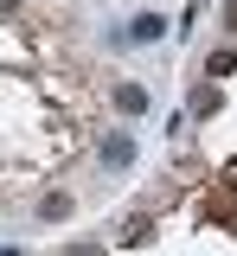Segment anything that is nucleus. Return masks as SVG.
<instances>
[{"label": "nucleus", "mask_w": 237, "mask_h": 256, "mask_svg": "<svg viewBox=\"0 0 237 256\" xmlns=\"http://www.w3.org/2000/svg\"><path fill=\"white\" fill-rule=\"evenodd\" d=\"M96 160H102V173H128V166H135V134H128V128H109L96 141Z\"/></svg>", "instance_id": "1"}, {"label": "nucleus", "mask_w": 237, "mask_h": 256, "mask_svg": "<svg viewBox=\"0 0 237 256\" xmlns=\"http://www.w3.org/2000/svg\"><path fill=\"white\" fill-rule=\"evenodd\" d=\"M70 212H77V198H70V192H45V198H38V218H45V224H64Z\"/></svg>", "instance_id": "2"}, {"label": "nucleus", "mask_w": 237, "mask_h": 256, "mask_svg": "<svg viewBox=\"0 0 237 256\" xmlns=\"http://www.w3.org/2000/svg\"><path fill=\"white\" fill-rule=\"evenodd\" d=\"M116 109H122V116H148V90H141V84H116Z\"/></svg>", "instance_id": "3"}, {"label": "nucleus", "mask_w": 237, "mask_h": 256, "mask_svg": "<svg viewBox=\"0 0 237 256\" xmlns=\"http://www.w3.org/2000/svg\"><path fill=\"white\" fill-rule=\"evenodd\" d=\"M160 32H167V20H160V13H135V26H128V38H135V45H154Z\"/></svg>", "instance_id": "4"}, {"label": "nucleus", "mask_w": 237, "mask_h": 256, "mask_svg": "<svg viewBox=\"0 0 237 256\" xmlns=\"http://www.w3.org/2000/svg\"><path fill=\"white\" fill-rule=\"evenodd\" d=\"M122 244L135 250V244H154V218H128L122 224Z\"/></svg>", "instance_id": "5"}, {"label": "nucleus", "mask_w": 237, "mask_h": 256, "mask_svg": "<svg viewBox=\"0 0 237 256\" xmlns=\"http://www.w3.org/2000/svg\"><path fill=\"white\" fill-rule=\"evenodd\" d=\"M218 102H224L218 84H199V90H192V116H218Z\"/></svg>", "instance_id": "6"}, {"label": "nucleus", "mask_w": 237, "mask_h": 256, "mask_svg": "<svg viewBox=\"0 0 237 256\" xmlns=\"http://www.w3.org/2000/svg\"><path fill=\"white\" fill-rule=\"evenodd\" d=\"M237 70V52H212V77H231Z\"/></svg>", "instance_id": "7"}, {"label": "nucleus", "mask_w": 237, "mask_h": 256, "mask_svg": "<svg viewBox=\"0 0 237 256\" xmlns=\"http://www.w3.org/2000/svg\"><path fill=\"white\" fill-rule=\"evenodd\" d=\"M224 26H231V32H237V0H224Z\"/></svg>", "instance_id": "8"}, {"label": "nucleus", "mask_w": 237, "mask_h": 256, "mask_svg": "<svg viewBox=\"0 0 237 256\" xmlns=\"http://www.w3.org/2000/svg\"><path fill=\"white\" fill-rule=\"evenodd\" d=\"M58 256H96V250H90V244H70V250H58Z\"/></svg>", "instance_id": "9"}, {"label": "nucleus", "mask_w": 237, "mask_h": 256, "mask_svg": "<svg viewBox=\"0 0 237 256\" xmlns=\"http://www.w3.org/2000/svg\"><path fill=\"white\" fill-rule=\"evenodd\" d=\"M6 13H20V0H0V20H6Z\"/></svg>", "instance_id": "10"}]
</instances>
